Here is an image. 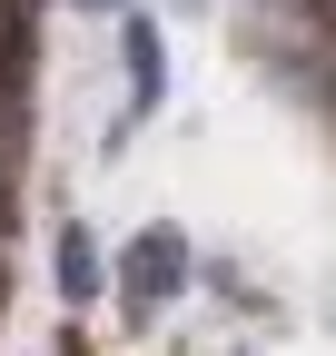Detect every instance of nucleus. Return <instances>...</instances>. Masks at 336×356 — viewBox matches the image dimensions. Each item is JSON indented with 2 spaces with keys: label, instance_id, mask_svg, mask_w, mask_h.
<instances>
[{
  "label": "nucleus",
  "instance_id": "4",
  "mask_svg": "<svg viewBox=\"0 0 336 356\" xmlns=\"http://www.w3.org/2000/svg\"><path fill=\"white\" fill-rule=\"evenodd\" d=\"M69 10H119V0H69Z\"/></svg>",
  "mask_w": 336,
  "mask_h": 356
},
{
  "label": "nucleus",
  "instance_id": "2",
  "mask_svg": "<svg viewBox=\"0 0 336 356\" xmlns=\"http://www.w3.org/2000/svg\"><path fill=\"white\" fill-rule=\"evenodd\" d=\"M50 267H60V297H69V307L109 287V277H99V248H90V228H60V248H50Z\"/></svg>",
  "mask_w": 336,
  "mask_h": 356
},
{
  "label": "nucleus",
  "instance_id": "1",
  "mask_svg": "<svg viewBox=\"0 0 336 356\" xmlns=\"http://www.w3.org/2000/svg\"><path fill=\"white\" fill-rule=\"evenodd\" d=\"M178 287H188V238L158 218V228H139V238H129V257H119V297H129V317L149 327V307H168Z\"/></svg>",
  "mask_w": 336,
  "mask_h": 356
},
{
  "label": "nucleus",
  "instance_id": "5",
  "mask_svg": "<svg viewBox=\"0 0 336 356\" xmlns=\"http://www.w3.org/2000/svg\"><path fill=\"white\" fill-rule=\"evenodd\" d=\"M69 356H79V346H69Z\"/></svg>",
  "mask_w": 336,
  "mask_h": 356
},
{
  "label": "nucleus",
  "instance_id": "3",
  "mask_svg": "<svg viewBox=\"0 0 336 356\" xmlns=\"http://www.w3.org/2000/svg\"><path fill=\"white\" fill-rule=\"evenodd\" d=\"M119 40H129V89H139V109H158V89H168V50H158V20H129Z\"/></svg>",
  "mask_w": 336,
  "mask_h": 356
}]
</instances>
